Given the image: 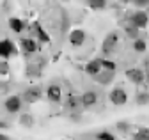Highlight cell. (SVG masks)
<instances>
[{
  "label": "cell",
  "instance_id": "cell-19",
  "mask_svg": "<svg viewBox=\"0 0 149 140\" xmlns=\"http://www.w3.org/2000/svg\"><path fill=\"white\" fill-rule=\"evenodd\" d=\"M87 6L94 11H101L107 9V0H87Z\"/></svg>",
  "mask_w": 149,
  "mask_h": 140
},
{
  "label": "cell",
  "instance_id": "cell-25",
  "mask_svg": "<svg viewBox=\"0 0 149 140\" xmlns=\"http://www.w3.org/2000/svg\"><path fill=\"white\" fill-rule=\"evenodd\" d=\"M0 75H9V62L7 60H0Z\"/></svg>",
  "mask_w": 149,
  "mask_h": 140
},
{
  "label": "cell",
  "instance_id": "cell-16",
  "mask_svg": "<svg viewBox=\"0 0 149 140\" xmlns=\"http://www.w3.org/2000/svg\"><path fill=\"white\" fill-rule=\"evenodd\" d=\"M94 80H96L98 83L105 85V83H108V82H112V80H114V73H112V71H105V69H103L101 73H98V75L94 76Z\"/></svg>",
  "mask_w": 149,
  "mask_h": 140
},
{
  "label": "cell",
  "instance_id": "cell-18",
  "mask_svg": "<svg viewBox=\"0 0 149 140\" xmlns=\"http://www.w3.org/2000/svg\"><path fill=\"white\" fill-rule=\"evenodd\" d=\"M133 140H149V128L139 126L137 128V133L133 135Z\"/></svg>",
  "mask_w": 149,
  "mask_h": 140
},
{
  "label": "cell",
  "instance_id": "cell-17",
  "mask_svg": "<svg viewBox=\"0 0 149 140\" xmlns=\"http://www.w3.org/2000/svg\"><path fill=\"white\" fill-rule=\"evenodd\" d=\"M20 124L25 126V128H32V126L36 124V119H34V115H32L30 112H23V114L20 115Z\"/></svg>",
  "mask_w": 149,
  "mask_h": 140
},
{
  "label": "cell",
  "instance_id": "cell-11",
  "mask_svg": "<svg viewBox=\"0 0 149 140\" xmlns=\"http://www.w3.org/2000/svg\"><path fill=\"white\" fill-rule=\"evenodd\" d=\"M84 41H85V32H84L82 28H74V30H71V34H69V43H71V46L78 48V46L84 44Z\"/></svg>",
  "mask_w": 149,
  "mask_h": 140
},
{
  "label": "cell",
  "instance_id": "cell-4",
  "mask_svg": "<svg viewBox=\"0 0 149 140\" xmlns=\"http://www.w3.org/2000/svg\"><path fill=\"white\" fill-rule=\"evenodd\" d=\"M18 55V50L11 39H2L0 41V60H7L11 57Z\"/></svg>",
  "mask_w": 149,
  "mask_h": 140
},
{
  "label": "cell",
  "instance_id": "cell-28",
  "mask_svg": "<svg viewBox=\"0 0 149 140\" xmlns=\"http://www.w3.org/2000/svg\"><path fill=\"white\" fill-rule=\"evenodd\" d=\"M144 75H146V80L149 82V59L146 60V69H144Z\"/></svg>",
  "mask_w": 149,
  "mask_h": 140
},
{
  "label": "cell",
  "instance_id": "cell-3",
  "mask_svg": "<svg viewBox=\"0 0 149 140\" xmlns=\"http://www.w3.org/2000/svg\"><path fill=\"white\" fill-rule=\"evenodd\" d=\"M41 96H43L41 87H39V85H32V87H29V89L23 91V96H20V98H23V99H22L23 103L34 105V103H37V101L41 99Z\"/></svg>",
  "mask_w": 149,
  "mask_h": 140
},
{
  "label": "cell",
  "instance_id": "cell-32",
  "mask_svg": "<svg viewBox=\"0 0 149 140\" xmlns=\"http://www.w3.org/2000/svg\"><path fill=\"white\" fill-rule=\"evenodd\" d=\"M123 2H128V0H123Z\"/></svg>",
  "mask_w": 149,
  "mask_h": 140
},
{
  "label": "cell",
  "instance_id": "cell-22",
  "mask_svg": "<svg viewBox=\"0 0 149 140\" xmlns=\"http://www.w3.org/2000/svg\"><path fill=\"white\" fill-rule=\"evenodd\" d=\"M124 32H126V36H128L130 39H133V41L139 37V28H137V27H133V25H130V23L124 27Z\"/></svg>",
  "mask_w": 149,
  "mask_h": 140
},
{
  "label": "cell",
  "instance_id": "cell-13",
  "mask_svg": "<svg viewBox=\"0 0 149 140\" xmlns=\"http://www.w3.org/2000/svg\"><path fill=\"white\" fill-rule=\"evenodd\" d=\"M101 71H103V67H101V59H92V60H89L87 66H85V73H87L89 76H92V78H94L98 73H101Z\"/></svg>",
  "mask_w": 149,
  "mask_h": 140
},
{
  "label": "cell",
  "instance_id": "cell-27",
  "mask_svg": "<svg viewBox=\"0 0 149 140\" xmlns=\"http://www.w3.org/2000/svg\"><path fill=\"white\" fill-rule=\"evenodd\" d=\"M128 126H130L128 122H117V130H119V131H123V133H126V131H128Z\"/></svg>",
  "mask_w": 149,
  "mask_h": 140
},
{
  "label": "cell",
  "instance_id": "cell-15",
  "mask_svg": "<svg viewBox=\"0 0 149 140\" xmlns=\"http://www.w3.org/2000/svg\"><path fill=\"white\" fill-rule=\"evenodd\" d=\"M9 28H11L14 34H22V32L25 30V21L13 16V18H9Z\"/></svg>",
  "mask_w": 149,
  "mask_h": 140
},
{
  "label": "cell",
  "instance_id": "cell-10",
  "mask_svg": "<svg viewBox=\"0 0 149 140\" xmlns=\"http://www.w3.org/2000/svg\"><path fill=\"white\" fill-rule=\"evenodd\" d=\"M46 98H48L52 103H61V101H62V91H61V87H59L57 83L48 85V89H46Z\"/></svg>",
  "mask_w": 149,
  "mask_h": 140
},
{
  "label": "cell",
  "instance_id": "cell-24",
  "mask_svg": "<svg viewBox=\"0 0 149 140\" xmlns=\"http://www.w3.org/2000/svg\"><path fill=\"white\" fill-rule=\"evenodd\" d=\"M135 103L137 105H149V92H139L137 98H135Z\"/></svg>",
  "mask_w": 149,
  "mask_h": 140
},
{
  "label": "cell",
  "instance_id": "cell-21",
  "mask_svg": "<svg viewBox=\"0 0 149 140\" xmlns=\"http://www.w3.org/2000/svg\"><path fill=\"white\" fill-rule=\"evenodd\" d=\"M94 138H96V140H116L114 133H110L108 130H101V131H98V133L94 135Z\"/></svg>",
  "mask_w": 149,
  "mask_h": 140
},
{
  "label": "cell",
  "instance_id": "cell-20",
  "mask_svg": "<svg viewBox=\"0 0 149 140\" xmlns=\"http://www.w3.org/2000/svg\"><path fill=\"white\" fill-rule=\"evenodd\" d=\"M133 50L137 51V53H144V51L147 50V43H146V39L137 37V39L133 41Z\"/></svg>",
  "mask_w": 149,
  "mask_h": 140
},
{
  "label": "cell",
  "instance_id": "cell-12",
  "mask_svg": "<svg viewBox=\"0 0 149 140\" xmlns=\"http://www.w3.org/2000/svg\"><path fill=\"white\" fill-rule=\"evenodd\" d=\"M80 101H82V108H91L94 107L96 101H98V94L94 91H87L80 96Z\"/></svg>",
  "mask_w": 149,
  "mask_h": 140
},
{
  "label": "cell",
  "instance_id": "cell-1",
  "mask_svg": "<svg viewBox=\"0 0 149 140\" xmlns=\"http://www.w3.org/2000/svg\"><path fill=\"white\" fill-rule=\"evenodd\" d=\"M119 44V32L117 30H112L107 34V37L103 39V44H101V51H103V55L108 57L112 51H114Z\"/></svg>",
  "mask_w": 149,
  "mask_h": 140
},
{
  "label": "cell",
  "instance_id": "cell-7",
  "mask_svg": "<svg viewBox=\"0 0 149 140\" xmlns=\"http://www.w3.org/2000/svg\"><path fill=\"white\" fill-rule=\"evenodd\" d=\"M126 78L132 82V83H135V85H142V83H146L144 69H140V67H130V69H126Z\"/></svg>",
  "mask_w": 149,
  "mask_h": 140
},
{
  "label": "cell",
  "instance_id": "cell-6",
  "mask_svg": "<svg viewBox=\"0 0 149 140\" xmlns=\"http://www.w3.org/2000/svg\"><path fill=\"white\" fill-rule=\"evenodd\" d=\"M22 105H23L22 98L16 96V94H13V96H7V98H6L4 108H6V112H9V114H18V112L22 110Z\"/></svg>",
  "mask_w": 149,
  "mask_h": 140
},
{
  "label": "cell",
  "instance_id": "cell-31",
  "mask_svg": "<svg viewBox=\"0 0 149 140\" xmlns=\"http://www.w3.org/2000/svg\"><path fill=\"white\" fill-rule=\"evenodd\" d=\"M0 140H11L7 135H4V133H0Z\"/></svg>",
  "mask_w": 149,
  "mask_h": 140
},
{
  "label": "cell",
  "instance_id": "cell-29",
  "mask_svg": "<svg viewBox=\"0 0 149 140\" xmlns=\"http://www.w3.org/2000/svg\"><path fill=\"white\" fill-rule=\"evenodd\" d=\"M0 128H2V130H7V128H9V124H7L6 121H2V119H0Z\"/></svg>",
  "mask_w": 149,
  "mask_h": 140
},
{
  "label": "cell",
  "instance_id": "cell-14",
  "mask_svg": "<svg viewBox=\"0 0 149 140\" xmlns=\"http://www.w3.org/2000/svg\"><path fill=\"white\" fill-rule=\"evenodd\" d=\"M32 27H34V36L37 37V41H39V43H50L52 39H50V36H48V34L45 32V28L41 27V23L39 21H34L32 23Z\"/></svg>",
  "mask_w": 149,
  "mask_h": 140
},
{
  "label": "cell",
  "instance_id": "cell-2",
  "mask_svg": "<svg viewBox=\"0 0 149 140\" xmlns=\"http://www.w3.org/2000/svg\"><path fill=\"white\" fill-rule=\"evenodd\" d=\"M128 23L133 25V27H137L139 30L140 28H146L147 23H149V14L146 11L139 9V11H135V12H132V14L128 16Z\"/></svg>",
  "mask_w": 149,
  "mask_h": 140
},
{
  "label": "cell",
  "instance_id": "cell-30",
  "mask_svg": "<svg viewBox=\"0 0 149 140\" xmlns=\"http://www.w3.org/2000/svg\"><path fill=\"white\" fill-rule=\"evenodd\" d=\"M6 87H7V85H6L4 82H0V92H4V91H6Z\"/></svg>",
  "mask_w": 149,
  "mask_h": 140
},
{
  "label": "cell",
  "instance_id": "cell-23",
  "mask_svg": "<svg viewBox=\"0 0 149 140\" xmlns=\"http://www.w3.org/2000/svg\"><path fill=\"white\" fill-rule=\"evenodd\" d=\"M101 67L105 69V71H112V73H116V62L114 60H108V59H101Z\"/></svg>",
  "mask_w": 149,
  "mask_h": 140
},
{
  "label": "cell",
  "instance_id": "cell-9",
  "mask_svg": "<svg viewBox=\"0 0 149 140\" xmlns=\"http://www.w3.org/2000/svg\"><path fill=\"white\" fill-rule=\"evenodd\" d=\"M20 46H22V50L25 51L27 55L36 53V51L39 50V44H37V41L34 37H22L20 39Z\"/></svg>",
  "mask_w": 149,
  "mask_h": 140
},
{
  "label": "cell",
  "instance_id": "cell-5",
  "mask_svg": "<svg viewBox=\"0 0 149 140\" xmlns=\"http://www.w3.org/2000/svg\"><path fill=\"white\" fill-rule=\"evenodd\" d=\"M108 99H110L112 105H116V107H123V105H126V101H128V94H126V91L123 87H114V89L110 91V94H108Z\"/></svg>",
  "mask_w": 149,
  "mask_h": 140
},
{
  "label": "cell",
  "instance_id": "cell-26",
  "mask_svg": "<svg viewBox=\"0 0 149 140\" xmlns=\"http://www.w3.org/2000/svg\"><path fill=\"white\" fill-rule=\"evenodd\" d=\"M132 2H133L137 7H146V6H149V0H132Z\"/></svg>",
  "mask_w": 149,
  "mask_h": 140
},
{
  "label": "cell",
  "instance_id": "cell-8",
  "mask_svg": "<svg viewBox=\"0 0 149 140\" xmlns=\"http://www.w3.org/2000/svg\"><path fill=\"white\" fill-rule=\"evenodd\" d=\"M80 107H82V101H80V96H68L66 101H64V110L71 112V114H80Z\"/></svg>",
  "mask_w": 149,
  "mask_h": 140
}]
</instances>
